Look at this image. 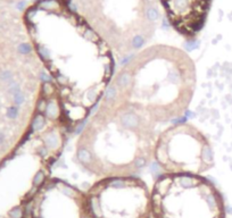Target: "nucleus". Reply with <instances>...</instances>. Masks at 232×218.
Here are the masks:
<instances>
[{"label": "nucleus", "mask_w": 232, "mask_h": 218, "mask_svg": "<svg viewBox=\"0 0 232 218\" xmlns=\"http://www.w3.org/2000/svg\"><path fill=\"white\" fill-rule=\"evenodd\" d=\"M24 19L64 117L71 131L75 130L106 92L115 74V56L71 0H38Z\"/></svg>", "instance_id": "1"}, {"label": "nucleus", "mask_w": 232, "mask_h": 218, "mask_svg": "<svg viewBox=\"0 0 232 218\" xmlns=\"http://www.w3.org/2000/svg\"><path fill=\"white\" fill-rule=\"evenodd\" d=\"M196 84V65L184 50L155 44L128 58L115 72L103 96L160 126L184 116Z\"/></svg>", "instance_id": "2"}, {"label": "nucleus", "mask_w": 232, "mask_h": 218, "mask_svg": "<svg viewBox=\"0 0 232 218\" xmlns=\"http://www.w3.org/2000/svg\"><path fill=\"white\" fill-rule=\"evenodd\" d=\"M69 132L56 87L47 80L31 131L0 165V218H31L33 200L51 178Z\"/></svg>", "instance_id": "3"}, {"label": "nucleus", "mask_w": 232, "mask_h": 218, "mask_svg": "<svg viewBox=\"0 0 232 218\" xmlns=\"http://www.w3.org/2000/svg\"><path fill=\"white\" fill-rule=\"evenodd\" d=\"M130 107L103 96L82 134L99 158L110 165L144 168L154 160L160 132Z\"/></svg>", "instance_id": "4"}, {"label": "nucleus", "mask_w": 232, "mask_h": 218, "mask_svg": "<svg viewBox=\"0 0 232 218\" xmlns=\"http://www.w3.org/2000/svg\"><path fill=\"white\" fill-rule=\"evenodd\" d=\"M154 218H224L225 207L215 184L203 175L163 174L151 189Z\"/></svg>", "instance_id": "5"}, {"label": "nucleus", "mask_w": 232, "mask_h": 218, "mask_svg": "<svg viewBox=\"0 0 232 218\" xmlns=\"http://www.w3.org/2000/svg\"><path fill=\"white\" fill-rule=\"evenodd\" d=\"M154 160L163 174L203 175L214 166V152L204 132L183 121L160 131Z\"/></svg>", "instance_id": "6"}, {"label": "nucleus", "mask_w": 232, "mask_h": 218, "mask_svg": "<svg viewBox=\"0 0 232 218\" xmlns=\"http://www.w3.org/2000/svg\"><path fill=\"white\" fill-rule=\"evenodd\" d=\"M92 218H150L151 191L135 176L105 177L87 191Z\"/></svg>", "instance_id": "7"}, {"label": "nucleus", "mask_w": 232, "mask_h": 218, "mask_svg": "<svg viewBox=\"0 0 232 218\" xmlns=\"http://www.w3.org/2000/svg\"><path fill=\"white\" fill-rule=\"evenodd\" d=\"M31 218H92L87 192L51 177L35 196Z\"/></svg>", "instance_id": "8"}]
</instances>
